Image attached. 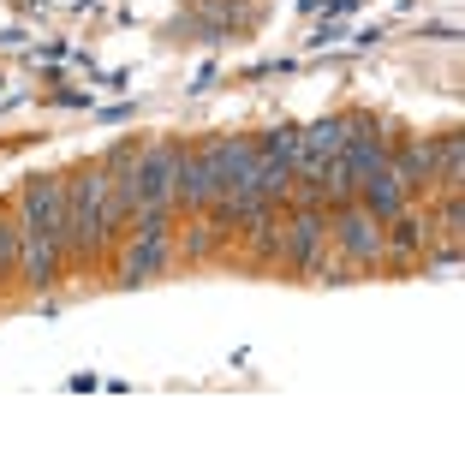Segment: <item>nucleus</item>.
Here are the masks:
<instances>
[{
    "label": "nucleus",
    "instance_id": "nucleus-9",
    "mask_svg": "<svg viewBox=\"0 0 465 465\" xmlns=\"http://www.w3.org/2000/svg\"><path fill=\"white\" fill-rule=\"evenodd\" d=\"M108 192H114V203L137 221V209H143V150H120L108 162Z\"/></svg>",
    "mask_w": 465,
    "mask_h": 465
},
{
    "label": "nucleus",
    "instance_id": "nucleus-1",
    "mask_svg": "<svg viewBox=\"0 0 465 465\" xmlns=\"http://www.w3.org/2000/svg\"><path fill=\"white\" fill-rule=\"evenodd\" d=\"M102 203H108V167H78L66 179V257L96 262L108 251V239H102Z\"/></svg>",
    "mask_w": 465,
    "mask_h": 465
},
{
    "label": "nucleus",
    "instance_id": "nucleus-11",
    "mask_svg": "<svg viewBox=\"0 0 465 465\" xmlns=\"http://www.w3.org/2000/svg\"><path fill=\"white\" fill-rule=\"evenodd\" d=\"M257 150H262V155H281V162H292V167H299V155H304V143H299V125H274V132L262 137Z\"/></svg>",
    "mask_w": 465,
    "mask_h": 465
},
{
    "label": "nucleus",
    "instance_id": "nucleus-6",
    "mask_svg": "<svg viewBox=\"0 0 465 465\" xmlns=\"http://www.w3.org/2000/svg\"><path fill=\"white\" fill-rule=\"evenodd\" d=\"M430 251V209H400V215L382 221V257L394 262H411V257H424Z\"/></svg>",
    "mask_w": 465,
    "mask_h": 465
},
{
    "label": "nucleus",
    "instance_id": "nucleus-12",
    "mask_svg": "<svg viewBox=\"0 0 465 465\" xmlns=\"http://www.w3.org/2000/svg\"><path fill=\"white\" fill-rule=\"evenodd\" d=\"M6 269H18V221L0 215V274Z\"/></svg>",
    "mask_w": 465,
    "mask_h": 465
},
{
    "label": "nucleus",
    "instance_id": "nucleus-10",
    "mask_svg": "<svg viewBox=\"0 0 465 465\" xmlns=\"http://www.w3.org/2000/svg\"><path fill=\"white\" fill-rule=\"evenodd\" d=\"M358 203H364L376 221H388V215L406 209V185L394 179V167H376L370 179H358Z\"/></svg>",
    "mask_w": 465,
    "mask_h": 465
},
{
    "label": "nucleus",
    "instance_id": "nucleus-2",
    "mask_svg": "<svg viewBox=\"0 0 465 465\" xmlns=\"http://www.w3.org/2000/svg\"><path fill=\"white\" fill-rule=\"evenodd\" d=\"M162 257H167V215L162 209H143V215H137V239L120 257V287H143V281L162 269Z\"/></svg>",
    "mask_w": 465,
    "mask_h": 465
},
{
    "label": "nucleus",
    "instance_id": "nucleus-7",
    "mask_svg": "<svg viewBox=\"0 0 465 465\" xmlns=\"http://www.w3.org/2000/svg\"><path fill=\"white\" fill-rule=\"evenodd\" d=\"M173 179H179V143H150L143 150V209H162L167 215L173 209Z\"/></svg>",
    "mask_w": 465,
    "mask_h": 465
},
{
    "label": "nucleus",
    "instance_id": "nucleus-5",
    "mask_svg": "<svg viewBox=\"0 0 465 465\" xmlns=\"http://www.w3.org/2000/svg\"><path fill=\"white\" fill-rule=\"evenodd\" d=\"M322 245H329V203H299L292 227H281V251H287V269H311Z\"/></svg>",
    "mask_w": 465,
    "mask_h": 465
},
{
    "label": "nucleus",
    "instance_id": "nucleus-8",
    "mask_svg": "<svg viewBox=\"0 0 465 465\" xmlns=\"http://www.w3.org/2000/svg\"><path fill=\"white\" fill-rule=\"evenodd\" d=\"M388 167H394V179L406 192H424V185H436V143L430 137H406L400 150H388Z\"/></svg>",
    "mask_w": 465,
    "mask_h": 465
},
{
    "label": "nucleus",
    "instance_id": "nucleus-3",
    "mask_svg": "<svg viewBox=\"0 0 465 465\" xmlns=\"http://www.w3.org/2000/svg\"><path fill=\"white\" fill-rule=\"evenodd\" d=\"M329 239L352 262H364V269H370V262H382V221L370 215L364 203H341V209H334V215H329Z\"/></svg>",
    "mask_w": 465,
    "mask_h": 465
},
{
    "label": "nucleus",
    "instance_id": "nucleus-4",
    "mask_svg": "<svg viewBox=\"0 0 465 465\" xmlns=\"http://www.w3.org/2000/svg\"><path fill=\"white\" fill-rule=\"evenodd\" d=\"M221 197V173H215V155L203 150H179V179H173V203L197 209V215H209V203Z\"/></svg>",
    "mask_w": 465,
    "mask_h": 465
},
{
    "label": "nucleus",
    "instance_id": "nucleus-13",
    "mask_svg": "<svg viewBox=\"0 0 465 465\" xmlns=\"http://www.w3.org/2000/svg\"><path fill=\"white\" fill-rule=\"evenodd\" d=\"M215 239H221V232H215V221H209V227H192L179 245H185V257H209V251H215Z\"/></svg>",
    "mask_w": 465,
    "mask_h": 465
}]
</instances>
